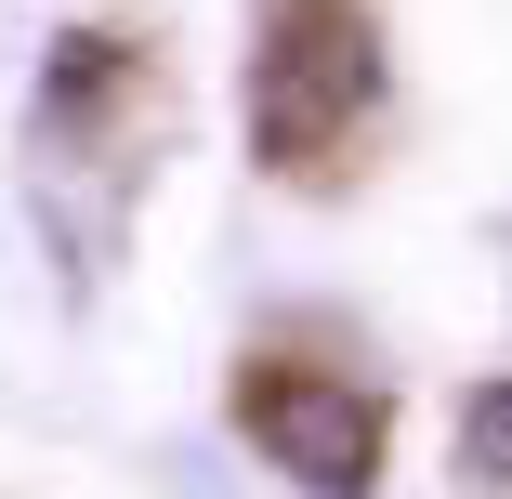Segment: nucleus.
Instances as JSON below:
<instances>
[{
    "instance_id": "f03ea898",
    "label": "nucleus",
    "mask_w": 512,
    "mask_h": 499,
    "mask_svg": "<svg viewBox=\"0 0 512 499\" xmlns=\"http://www.w3.org/2000/svg\"><path fill=\"white\" fill-rule=\"evenodd\" d=\"M237 434H250L289 486L368 499V473H381V394H355V381H329V368H250V381H237Z\"/></svg>"
},
{
    "instance_id": "f257e3e1",
    "label": "nucleus",
    "mask_w": 512,
    "mask_h": 499,
    "mask_svg": "<svg viewBox=\"0 0 512 499\" xmlns=\"http://www.w3.org/2000/svg\"><path fill=\"white\" fill-rule=\"evenodd\" d=\"M381 92V53H368V14L355 0H276L263 27V66H250V132L276 171H316Z\"/></svg>"
},
{
    "instance_id": "7ed1b4c3",
    "label": "nucleus",
    "mask_w": 512,
    "mask_h": 499,
    "mask_svg": "<svg viewBox=\"0 0 512 499\" xmlns=\"http://www.w3.org/2000/svg\"><path fill=\"white\" fill-rule=\"evenodd\" d=\"M512 473V381H473L460 394V486H499Z\"/></svg>"
}]
</instances>
